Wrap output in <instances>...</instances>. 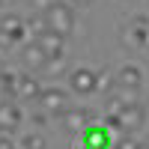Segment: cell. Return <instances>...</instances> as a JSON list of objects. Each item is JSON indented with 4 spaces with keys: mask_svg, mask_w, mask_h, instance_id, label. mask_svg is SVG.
Instances as JSON below:
<instances>
[{
    "mask_svg": "<svg viewBox=\"0 0 149 149\" xmlns=\"http://www.w3.org/2000/svg\"><path fill=\"white\" fill-rule=\"evenodd\" d=\"M45 21H48V30H54L60 36H69L74 30V9H72V3L57 0V3L45 12Z\"/></svg>",
    "mask_w": 149,
    "mask_h": 149,
    "instance_id": "obj_1",
    "label": "cell"
},
{
    "mask_svg": "<svg viewBox=\"0 0 149 149\" xmlns=\"http://www.w3.org/2000/svg\"><path fill=\"white\" fill-rule=\"evenodd\" d=\"M39 107L45 110L48 116H63L66 110L72 107L69 104V93L60 90V86H45L42 95H39Z\"/></svg>",
    "mask_w": 149,
    "mask_h": 149,
    "instance_id": "obj_2",
    "label": "cell"
},
{
    "mask_svg": "<svg viewBox=\"0 0 149 149\" xmlns=\"http://www.w3.org/2000/svg\"><path fill=\"white\" fill-rule=\"evenodd\" d=\"M27 39V21H21L18 15H3L0 18V45L12 48Z\"/></svg>",
    "mask_w": 149,
    "mask_h": 149,
    "instance_id": "obj_3",
    "label": "cell"
},
{
    "mask_svg": "<svg viewBox=\"0 0 149 149\" xmlns=\"http://www.w3.org/2000/svg\"><path fill=\"white\" fill-rule=\"evenodd\" d=\"M113 134H110L107 122L104 125H90L81 134V149H113Z\"/></svg>",
    "mask_w": 149,
    "mask_h": 149,
    "instance_id": "obj_4",
    "label": "cell"
},
{
    "mask_svg": "<svg viewBox=\"0 0 149 149\" xmlns=\"http://www.w3.org/2000/svg\"><path fill=\"white\" fill-rule=\"evenodd\" d=\"M113 116V113H110ZM146 125V116H143V102L140 104H128V107H122L119 113H116V128L122 134H131V131H137Z\"/></svg>",
    "mask_w": 149,
    "mask_h": 149,
    "instance_id": "obj_5",
    "label": "cell"
},
{
    "mask_svg": "<svg viewBox=\"0 0 149 149\" xmlns=\"http://www.w3.org/2000/svg\"><path fill=\"white\" fill-rule=\"evenodd\" d=\"M69 86H72V93H78V95H90L98 90V72L93 69H72L69 74Z\"/></svg>",
    "mask_w": 149,
    "mask_h": 149,
    "instance_id": "obj_6",
    "label": "cell"
},
{
    "mask_svg": "<svg viewBox=\"0 0 149 149\" xmlns=\"http://www.w3.org/2000/svg\"><path fill=\"white\" fill-rule=\"evenodd\" d=\"M21 63H24V69H27V72H45L48 54L42 51V45L36 42V39H30V42L21 45Z\"/></svg>",
    "mask_w": 149,
    "mask_h": 149,
    "instance_id": "obj_7",
    "label": "cell"
},
{
    "mask_svg": "<svg viewBox=\"0 0 149 149\" xmlns=\"http://www.w3.org/2000/svg\"><path fill=\"white\" fill-rule=\"evenodd\" d=\"M18 125H21V107L12 102V98H3V102H0V131L9 134Z\"/></svg>",
    "mask_w": 149,
    "mask_h": 149,
    "instance_id": "obj_8",
    "label": "cell"
},
{
    "mask_svg": "<svg viewBox=\"0 0 149 149\" xmlns=\"http://www.w3.org/2000/svg\"><path fill=\"white\" fill-rule=\"evenodd\" d=\"M39 95H42L39 78H33L30 72L18 74V81H15V98H21V102H30V98H36V102H39Z\"/></svg>",
    "mask_w": 149,
    "mask_h": 149,
    "instance_id": "obj_9",
    "label": "cell"
},
{
    "mask_svg": "<svg viewBox=\"0 0 149 149\" xmlns=\"http://www.w3.org/2000/svg\"><path fill=\"white\" fill-rule=\"evenodd\" d=\"M36 42L42 45V51L48 54V60L66 54V36H60V33H54V30H45L42 36H36Z\"/></svg>",
    "mask_w": 149,
    "mask_h": 149,
    "instance_id": "obj_10",
    "label": "cell"
},
{
    "mask_svg": "<svg viewBox=\"0 0 149 149\" xmlns=\"http://www.w3.org/2000/svg\"><path fill=\"white\" fill-rule=\"evenodd\" d=\"M140 84H143V72H140V66L125 63V66L116 72V86H122V90H140Z\"/></svg>",
    "mask_w": 149,
    "mask_h": 149,
    "instance_id": "obj_11",
    "label": "cell"
},
{
    "mask_svg": "<svg viewBox=\"0 0 149 149\" xmlns=\"http://www.w3.org/2000/svg\"><path fill=\"white\" fill-rule=\"evenodd\" d=\"M63 125H66V131H86L90 128V110L86 107H69L66 113H63Z\"/></svg>",
    "mask_w": 149,
    "mask_h": 149,
    "instance_id": "obj_12",
    "label": "cell"
},
{
    "mask_svg": "<svg viewBox=\"0 0 149 149\" xmlns=\"http://www.w3.org/2000/svg\"><path fill=\"white\" fill-rule=\"evenodd\" d=\"M119 45L125 51H143V27L137 24H125L119 30Z\"/></svg>",
    "mask_w": 149,
    "mask_h": 149,
    "instance_id": "obj_13",
    "label": "cell"
},
{
    "mask_svg": "<svg viewBox=\"0 0 149 149\" xmlns=\"http://www.w3.org/2000/svg\"><path fill=\"white\" fill-rule=\"evenodd\" d=\"M27 27H30V33H33V39H36V36H42V33L48 30V21H45V15H33V18L27 21Z\"/></svg>",
    "mask_w": 149,
    "mask_h": 149,
    "instance_id": "obj_14",
    "label": "cell"
},
{
    "mask_svg": "<svg viewBox=\"0 0 149 149\" xmlns=\"http://www.w3.org/2000/svg\"><path fill=\"white\" fill-rule=\"evenodd\" d=\"M45 72H48V74H63V72H66V54H63V57H51V60H48V66H45Z\"/></svg>",
    "mask_w": 149,
    "mask_h": 149,
    "instance_id": "obj_15",
    "label": "cell"
},
{
    "mask_svg": "<svg viewBox=\"0 0 149 149\" xmlns=\"http://www.w3.org/2000/svg\"><path fill=\"white\" fill-rule=\"evenodd\" d=\"M54 3H57V0H30V6H33L36 12H39V15H45V12L51 9Z\"/></svg>",
    "mask_w": 149,
    "mask_h": 149,
    "instance_id": "obj_16",
    "label": "cell"
},
{
    "mask_svg": "<svg viewBox=\"0 0 149 149\" xmlns=\"http://www.w3.org/2000/svg\"><path fill=\"white\" fill-rule=\"evenodd\" d=\"M113 149H137V143H134L128 134H125V137H119V140L113 143Z\"/></svg>",
    "mask_w": 149,
    "mask_h": 149,
    "instance_id": "obj_17",
    "label": "cell"
},
{
    "mask_svg": "<svg viewBox=\"0 0 149 149\" xmlns=\"http://www.w3.org/2000/svg\"><path fill=\"white\" fill-rule=\"evenodd\" d=\"M107 84H110V74L104 69V72H98V90H107Z\"/></svg>",
    "mask_w": 149,
    "mask_h": 149,
    "instance_id": "obj_18",
    "label": "cell"
},
{
    "mask_svg": "<svg viewBox=\"0 0 149 149\" xmlns=\"http://www.w3.org/2000/svg\"><path fill=\"white\" fill-rule=\"evenodd\" d=\"M131 24H137V27H143V30H146V27H149V15H134V18H131Z\"/></svg>",
    "mask_w": 149,
    "mask_h": 149,
    "instance_id": "obj_19",
    "label": "cell"
},
{
    "mask_svg": "<svg viewBox=\"0 0 149 149\" xmlns=\"http://www.w3.org/2000/svg\"><path fill=\"white\" fill-rule=\"evenodd\" d=\"M69 3H72V6H84V9H86V6H93L95 0H69Z\"/></svg>",
    "mask_w": 149,
    "mask_h": 149,
    "instance_id": "obj_20",
    "label": "cell"
},
{
    "mask_svg": "<svg viewBox=\"0 0 149 149\" xmlns=\"http://www.w3.org/2000/svg\"><path fill=\"white\" fill-rule=\"evenodd\" d=\"M143 51H149V27L143 30Z\"/></svg>",
    "mask_w": 149,
    "mask_h": 149,
    "instance_id": "obj_21",
    "label": "cell"
},
{
    "mask_svg": "<svg viewBox=\"0 0 149 149\" xmlns=\"http://www.w3.org/2000/svg\"><path fill=\"white\" fill-rule=\"evenodd\" d=\"M143 116H146V125H149V98L143 102Z\"/></svg>",
    "mask_w": 149,
    "mask_h": 149,
    "instance_id": "obj_22",
    "label": "cell"
},
{
    "mask_svg": "<svg viewBox=\"0 0 149 149\" xmlns=\"http://www.w3.org/2000/svg\"><path fill=\"white\" fill-rule=\"evenodd\" d=\"M137 149H149V143H137Z\"/></svg>",
    "mask_w": 149,
    "mask_h": 149,
    "instance_id": "obj_23",
    "label": "cell"
}]
</instances>
